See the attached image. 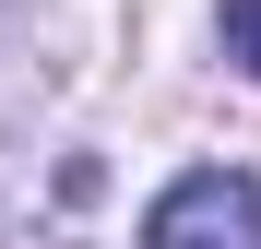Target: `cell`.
I'll list each match as a JSON object with an SVG mask.
<instances>
[{
	"label": "cell",
	"instance_id": "1",
	"mask_svg": "<svg viewBox=\"0 0 261 249\" xmlns=\"http://www.w3.org/2000/svg\"><path fill=\"white\" fill-rule=\"evenodd\" d=\"M143 249H261V178L249 166H190L154 190Z\"/></svg>",
	"mask_w": 261,
	"mask_h": 249
},
{
	"label": "cell",
	"instance_id": "2",
	"mask_svg": "<svg viewBox=\"0 0 261 249\" xmlns=\"http://www.w3.org/2000/svg\"><path fill=\"white\" fill-rule=\"evenodd\" d=\"M214 36H226V60L261 83V0H226V12H214Z\"/></svg>",
	"mask_w": 261,
	"mask_h": 249
},
{
	"label": "cell",
	"instance_id": "3",
	"mask_svg": "<svg viewBox=\"0 0 261 249\" xmlns=\"http://www.w3.org/2000/svg\"><path fill=\"white\" fill-rule=\"evenodd\" d=\"M24 12H36V0H0V36H12V24H24Z\"/></svg>",
	"mask_w": 261,
	"mask_h": 249
}]
</instances>
